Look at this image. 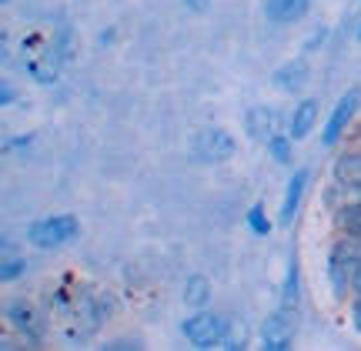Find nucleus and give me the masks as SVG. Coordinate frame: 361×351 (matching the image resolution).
I'll return each instance as SVG.
<instances>
[{
	"label": "nucleus",
	"instance_id": "obj_8",
	"mask_svg": "<svg viewBox=\"0 0 361 351\" xmlns=\"http://www.w3.org/2000/svg\"><path fill=\"white\" fill-rule=\"evenodd\" d=\"M308 184H311V171L308 168H295L291 178L284 184V197H281V211H278V224L281 228H291L298 218V211L305 204V195H308Z\"/></svg>",
	"mask_w": 361,
	"mask_h": 351
},
{
	"label": "nucleus",
	"instance_id": "obj_2",
	"mask_svg": "<svg viewBox=\"0 0 361 351\" xmlns=\"http://www.w3.org/2000/svg\"><path fill=\"white\" fill-rule=\"evenodd\" d=\"M80 234V218L71 214V211H61V214H47V218H37V221L27 224L24 241L34 251H61V247L74 245Z\"/></svg>",
	"mask_w": 361,
	"mask_h": 351
},
{
	"label": "nucleus",
	"instance_id": "obj_16",
	"mask_svg": "<svg viewBox=\"0 0 361 351\" xmlns=\"http://www.w3.org/2000/svg\"><path fill=\"white\" fill-rule=\"evenodd\" d=\"M295 137L288 134V130H278V134H271L268 144H264V151L274 164H281V168H291L295 164Z\"/></svg>",
	"mask_w": 361,
	"mask_h": 351
},
{
	"label": "nucleus",
	"instance_id": "obj_5",
	"mask_svg": "<svg viewBox=\"0 0 361 351\" xmlns=\"http://www.w3.org/2000/svg\"><path fill=\"white\" fill-rule=\"evenodd\" d=\"M355 121H361V87H348L328 111V117L322 121V147H338L348 137Z\"/></svg>",
	"mask_w": 361,
	"mask_h": 351
},
{
	"label": "nucleus",
	"instance_id": "obj_20",
	"mask_svg": "<svg viewBox=\"0 0 361 351\" xmlns=\"http://www.w3.org/2000/svg\"><path fill=\"white\" fill-rule=\"evenodd\" d=\"M147 341L141 335H124V338H107L104 341V348L107 351H134V348H144Z\"/></svg>",
	"mask_w": 361,
	"mask_h": 351
},
{
	"label": "nucleus",
	"instance_id": "obj_7",
	"mask_svg": "<svg viewBox=\"0 0 361 351\" xmlns=\"http://www.w3.org/2000/svg\"><path fill=\"white\" fill-rule=\"evenodd\" d=\"M295 338H298V314L284 312V308H274V312L261 321V331H258L261 348L288 351L291 345H295Z\"/></svg>",
	"mask_w": 361,
	"mask_h": 351
},
{
	"label": "nucleus",
	"instance_id": "obj_15",
	"mask_svg": "<svg viewBox=\"0 0 361 351\" xmlns=\"http://www.w3.org/2000/svg\"><path fill=\"white\" fill-rule=\"evenodd\" d=\"M331 178H338V181H361V144L338 151V157L331 161Z\"/></svg>",
	"mask_w": 361,
	"mask_h": 351
},
{
	"label": "nucleus",
	"instance_id": "obj_19",
	"mask_svg": "<svg viewBox=\"0 0 361 351\" xmlns=\"http://www.w3.org/2000/svg\"><path fill=\"white\" fill-rule=\"evenodd\" d=\"M27 268H30V264H27V258H20V254H11V251H7V254L0 258V281H4V285H13V281H20V278L27 274Z\"/></svg>",
	"mask_w": 361,
	"mask_h": 351
},
{
	"label": "nucleus",
	"instance_id": "obj_3",
	"mask_svg": "<svg viewBox=\"0 0 361 351\" xmlns=\"http://www.w3.org/2000/svg\"><path fill=\"white\" fill-rule=\"evenodd\" d=\"M228 331H231L228 314L214 312V308H201V312L188 314V318L180 321V335H184V341L194 345V348H221L224 338H228Z\"/></svg>",
	"mask_w": 361,
	"mask_h": 351
},
{
	"label": "nucleus",
	"instance_id": "obj_12",
	"mask_svg": "<svg viewBox=\"0 0 361 351\" xmlns=\"http://www.w3.org/2000/svg\"><path fill=\"white\" fill-rule=\"evenodd\" d=\"M311 7H314V0H264V17H268L271 24L288 27V24L305 20Z\"/></svg>",
	"mask_w": 361,
	"mask_h": 351
},
{
	"label": "nucleus",
	"instance_id": "obj_13",
	"mask_svg": "<svg viewBox=\"0 0 361 351\" xmlns=\"http://www.w3.org/2000/svg\"><path fill=\"white\" fill-rule=\"evenodd\" d=\"M278 308H284V312H291V314H298V308H301V261H298V254L288 258L281 295H278Z\"/></svg>",
	"mask_w": 361,
	"mask_h": 351
},
{
	"label": "nucleus",
	"instance_id": "obj_18",
	"mask_svg": "<svg viewBox=\"0 0 361 351\" xmlns=\"http://www.w3.org/2000/svg\"><path fill=\"white\" fill-rule=\"evenodd\" d=\"M245 224L251 228V234L268 238V234L274 231V221H271V214H268V204H264V201H255V204L245 211Z\"/></svg>",
	"mask_w": 361,
	"mask_h": 351
},
{
	"label": "nucleus",
	"instance_id": "obj_22",
	"mask_svg": "<svg viewBox=\"0 0 361 351\" xmlns=\"http://www.w3.org/2000/svg\"><path fill=\"white\" fill-rule=\"evenodd\" d=\"M13 97H17V94H13L11 80H4V84H0V107H11V104H13Z\"/></svg>",
	"mask_w": 361,
	"mask_h": 351
},
{
	"label": "nucleus",
	"instance_id": "obj_6",
	"mask_svg": "<svg viewBox=\"0 0 361 351\" xmlns=\"http://www.w3.org/2000/svg\"><path fill=\"white\" fill-rule=\"evenodd\" d=\"M191 154L201 164H228L238 154V137L228 128H201L191 141Z\"/></svg>",
	"mask_w": 361,
	"mask_h": 351
},
{
	"label": "nucleus",
	"instance_id": "obj_11",
	"mask_svg": "<svg viewBox=\"0 0 361 351\" xmlns=\"http://www.w3.org/2000/svg\"><path fill=\"white\" fill-rule=\"evenodd\" d=\"M278 111L271 104H255V107H247V114H245V134L251 137L255 144H268L271 134H278Z\"/></svg>",
	"mask_w": 361,
	"mask_h": 351
},
{
	"label": "nucleus",
	"instance_id": "obj_21",
	"mask_svg": "<svg viewBox=\"0 0 361 351\" xmlns=\"http://www.w3.org/2000/svg\"><path fill=\"white\" fill-rule=\"evenodd\" d=\"M348 325L355 335H361V291H351L348 298Z\"/></svg>",
	"mask_w": 361,
	"mask_h": 351
},
{
	"label": "nucleus",
	"instance_id": "obj_25",
	"mask_svg": "<svg viewBox=\"0 0 361 351\" xmlns=\"http://www.w3.org/2000/svg\"><path fill=\"white\" fill-rule=\"evenodd\" d=\"M0 4H11V0H0Z\"/></svg>",
	"mask_w": 361,
	"mask_h": 351
},
{
	"label": "nucleus",
	"instance_id": "obj_14",
	"mask_svg": "<svg viewBox=\"0 0 361 351\" xmlns=\"http://www.w3.org/2000/svg\"><path fill=\"white\" fill-rule=\"evenodd\" d=\"M184 304H188L191 312L211 308V304H214V285H211V278H204V274H191V278L184 281Z\"/></svg>",
	"mask_w": 361,
	"mask_h": 351
},
{
	"label": "nucleus",
	"instance_id": "obj_23",
	"mask_svg": "<svg viewBox=\"0 0 361 351\" xmlns=\"http://www.w3.org/2000/svg\"><path fill=\"white\" fill-rule=\"evenodd\" d=\"M180 4H184L191 13H207L211 11V0H180Z\"/></svg>",
	"mask_w": 361,
	"mask_h": 351
},
{
	"label": "nucleus",
	"instance_id": "obj_1",
	"mask_svg": "<svg viewBox=\"0 0 361 351\" xmlns=\"http://www.w3.org/2000/svg\"><path fill=\"white\" fill-rule=\"evenodd\" d=\"M361 254L351 247V241L345 234H335V241L324 254V281H328V291L338 304H348L351 291H355V274H358Z\"/></svg>",
	"mask_w": 361,
	"mask_h": 351
},
{
	"label": "nucleus",
	"instance_id": "obj_17",
	"mask_svg": "<svg viewBox=\"0 0 361 351\" xmlns=\"http://www.w3.org/2000/svg\"><path fill=\"white\" fill-rule=\"evenodd\" d=\"M331 224H335V234H361V201H348L335 208Z\"/></svg>",
	"mask_w": 361,
	"mask_h": 351
},
{
	"label": "nucleus",
	"instance_id": "obj_9",
	"mask_svg": "<svg viewBox=\"0 0 361 351\" xmlns=\"http://www.w3.org/2000/svg\"><path fill=\"white\" fill-rule=\"evenodd\" d=\"M318 124H322V104H318L314 97H301V101L291 107V114L284 117V130H288L298 144L305 141V137H311Z\"/></svg>",
	"mask_w": 361,
	"mask_h": 351
},
{
	"label": "nucleus",
	"instance_id": "obj_24",
	"mask_svg": "<svg viewBox=\"0 0 361 351\" xmlns=\"http://www.w3.org/2000/svg\"><path fill=\"white\" fill-rule=\"evenodd\" d=\"M358 40H361V20H358Z\"/></svg>",
	"mask_w": 361,
	"mask_h": 351
},
{
	"label": "nucleus",
	"instance_id": "obj_10",
	"mask_svg": "<svg viewBox=\"0 0 361 351\" xmlns=\"http://www.w3.org/2000/svg\"><path fill=\"white\" fill-rule=\"evenodd\" d=\"M271 84H274V87H278L281 94H301V91H308V84H311V64L305 61V57H291V61H284V64L274 67Z\"/></svg>",
	"mask_w": 361,
	"mask_h": 351
},
{
	"label": "nucleus",
	"instance_id": "obj_4",
	"mask_svg": "<svg viewBox=\"0 0 361 351\" xmlns=\"http://www.w3.org/2000/svg\"><path fill=\"white\" fill-rule=\"evenodd\" d=\"M4 321L13 335L30 345V348H40L44 345V328H47V318H44V308L30 298H7L4 301Z\"/></svg>",
	"mask_w": 361,
	"mask_h": 351
}]
</instances>
